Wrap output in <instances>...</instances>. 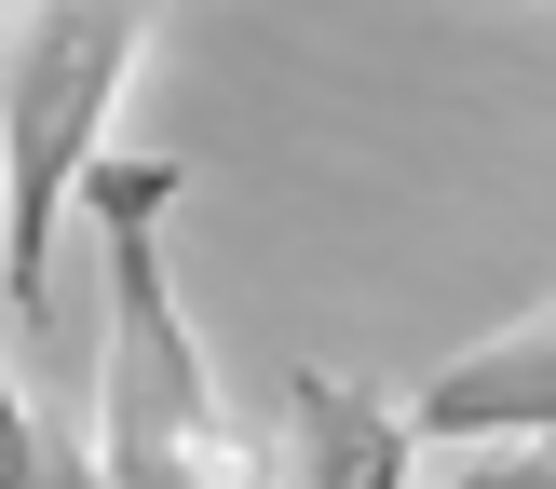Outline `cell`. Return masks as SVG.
<instances>
[{
  "label": "cell",
  "mask_w": 556,
  "mask_h": 489,
  "mask_svg": "<svg viewBox=\"0 0 556 489\" xmlns=\"http://www.w3.org/2000/svg\"><path fill=\"white\" fill-rule=\"evenodd\" d=\"M27 462H41V408H27L14 353H0V489H27Z\"/></svg>",
  "instance_id": "5b68a950"
},
{
  "label": "cell",
  "mask_w": 556,
  "mask_h": 489,
  "mask_svg": "<svg viewBox=\"0 0 556 489\" xmlns=\"http://www.w3.org/2000/svg\"><path fill=\"white\" fill-rule=\"evenodd\" d=\"M27 489H123V476H109V449H96V422H81V394L41 422V462H27Z\"/></svg>",
  "instance_id": "277c9868"
},
{
  "label": "cell",
  "mask_w": 556,
  "mask_h": 489,
  "mask_svg": "<svg viewBox=\"0 0 556 489\" xmlns=\"http://www.w3.org/2000/svg\"><path fill=\"white\" fill-rule=\"evenodd\" d=\"M190 204V163H96L81 177V231H96V449L123 489H258L271 449H244V422L217 408L204 340L177 313V272H163V217Z\"/></svg>",
  "instance_id": "6da1fadb"
},
{
  "label": "cell",
  "mask_w": 556,
  "mask_h": 489,
  "mask_svg": "<svg viewBox=\"0 0 556 489\" xmlns=\"http://www.w3.org/2000/svg\"><path fill=\"white\" fill-rule=\"evenodd\" d=\"M407 422L448 435V449H556V313L489 326L476 353H448V367L407 394Z\"/></svg>",
  "instance_id": "3957f363"
},
{
  "label": "cell",
  "mask_w": 556,
  "mask_h": 489,
  "mask_svg": "<svg viewBox=\"0 0 556 489\" xmlns=\"http://www.w3.org/2000/svg\"><path fill=\"white\" fill-rule=\"evenodd\" d=\"M258 489H271V476H258Z\"/></svg>",
  "instance_id": "8992f818"
},
{
  "label": "cell",
  "mask_w": 556,
  "mask_h": 489,
  "mask_svg": "<svg viewBox=\"0 0 556 489\" xmlns=\"http://www.w3.org/2000/svg\"><path fill=\"white\" fill-rule=\"evenodd\" d=\"M150 0H14L0 14V313L41 353H68V204L109 163V109L136 82Z\"/></svg>",
  "instance_id": "7a4b0ae2"
}]
</instances>
